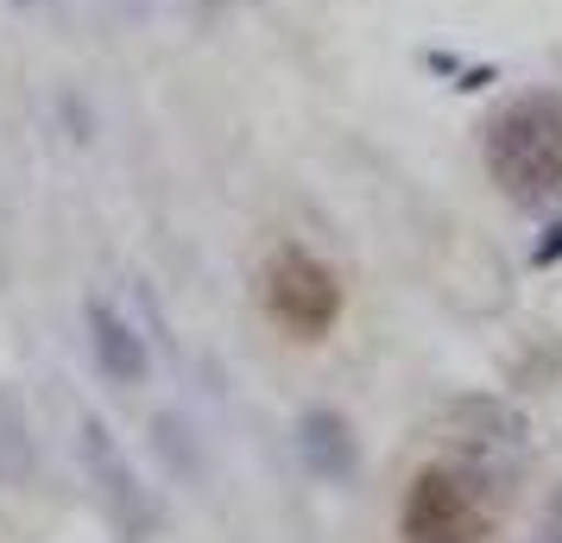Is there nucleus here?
Returning a JSON list of instances; mask_svg holds the SVG:
<instances>
[{
	"mask_svg": "<svg viewBox=\"0 0 562 543\" xmlns=\"http://www.w3.org/2000/svg\"><path fill=\"white\" fill-rule=\"evenodd\" d=\"M266 316L291 341H323L341 323V279L310 247H284L266 265Z\"/></svg>",
	"mask_w": 562,
	"mask_h": 543,
	"instance_id": "nucleus-4",
	"label": "nucleus"
},
{
	"mask_svg": "<svg viewBox=\"0 0 562 543\" xmlns=\"http://www.w3.org/2000/svg\"><path fill=\"white\" fill-rule=\"evenodd\" d=\"M89 354H95V366H102L108 386H146V373H153V348H146V336H139L121 310H108L102 297L89 304Z\"/></svg>",
	"mask_w": 562,
	"mask_h": 543,
	"instance_id": "nucleus-7",
	"label": "nucleus"
},
{
	"mask_svg": "<svg viewBox=\"0 0 562 543\" xmlns=\"http://www.w3.org/2000/svg\"><path fill=\"white\" fill-rule=\"evenodd\" d=\"M486 171L525 215L562 208V89H531L486 121Z\"/></svg>",
	"mask_w": 562,
	"mask_h": 543,
	"instance_id": "nucleus-1",
	"label": "nucleus"
},
{
	"mask_svg": "<svg viewBox=\"0 0 562 543\" xmlns=\"http://www.w3.org/2000/svg\"><path fill=\"white\" fill-rule=\"evenodd\" d=\"M77 462L82 474H89V487H95V499H102V512L127 531V538H146L158 524V506H153V487L139 480V467L127 462V449L114 442V430H108L95 411L77 417Z\"/></svg>",
	"mask_w": 562,
	"mask_h": 543,
	"instance_id": "nucleus-5",
	"label": "nucleus"
},
{
	"mask_svg": "<svg viewBox=\"0 0 562 543\" xmlns=\"http://www.w3.org/2000/svg\"><path fill=\"white\" fill-rule=\"evenodd\" d=\"M493 518H499V499L468 480L456 462L436 455L430 467L411 474L405 499H398V538L405 543H486L493 538Z\"/></svg>",
	"mask_w": 562,
	"mask_h": 543,
	"instance_id": "nucleus-3",
	"label": "nucleus"
},
{
	"mask_svg": "<svg viewBox=\"0 0 562 543\" xmlns=\"http://www.w3.org/2000/svg\"><path fill=\"white\" fill-rule=\"evenodd\" d=\"M531 423L506 398H456L442 411V462H456L468 480H481L499 506L531 474Z\"/></svg>",
	"mask_w": 562,
	"mask_h": 543,
	"instance_id": "nucleus-2",
	"label": "nucleus"
},
{
	"mask_svg": "<svg viewBox=\"0 0 562 543\" xmlns=\"http://www.w3.org/2000/svg\"><path fill=\"white\" fill-rule=\"evenodd\" d=\"M297 455H304V467L316 480H329V487L355 480V467H360L355 423L341 411H329V405H310V411L297 417Z\"/></svg>",
	"mask_w": 562,
	"mask_h": 543,
	"instance_id": "nucleus-6",
	"label": "nucleus"
},
{
	"mask_svg": "<svg viewBox=\"0 0 562 543\" xmlns=\"http://www.w3.org/2000/svg\"><path fill=\"white\" fill-rule=\"evenodd\" d=\"M531 543H562V487L543 499V512H537V524H531Z\"/></svg>",
	"mask_w": 562,
	"mask_h": 543,
	"instance_id": "nucleus-9",
	"label": "nucleus"
},
{
	"mask_svg": "<svg viewBox=\"0 0 562 543\" xmlns=\"http://www.w3.org/2000/svg\"><path fill=\"white\" fill-rule=\"evenodd\" d=\"M32 480H38V430L26 398L0 386V487H32Z\"/></svg>",
	"mask_w": 562,
	"mask_h": 543,
	"instance_id": "nucleus-8",
	"label": "nucleus"
}]
</instances>
